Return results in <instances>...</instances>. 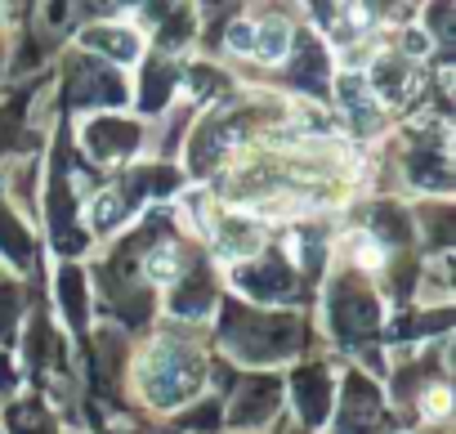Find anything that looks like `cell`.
<instances>
[{
	"label": "cell",
	"instance_id": "obj_1",
	"mask_svg": "<svg viewBox=\"0 0 456 434\" xmlns=\"http://www.w3.org/2000/svg\"><path fill=\"white\" fill-rule=\"evenodd\" d=\"M287 23H265L260 32H256V41H251V54H260V59H282L287 54Z\"/></svg>",
	"mask_w": 456,
	"mask_h": 434
},
{
	"label": "cell",
	"instance_id": "obj_2",
	"mask_svg": "<svg viewBox=\"0 0 456 434\" xmlns=\"http://www.w3.org/2000/svg\"><path fill=\"white\" fill-rule=\"evenodd\" d=\"M143 269H148V278H152V283H170V278H175V269H179V256H175L170 247H157V251L148 256V265H143Z\"/></svg>",
	"mask_w": 456,
	"mask_h": 434
},
{
	"label": "cell",
	"instance_id": "obj_3",
	"mask_svg": "<svg viewBox=\"0 0 456 434\" xmlns=\"http://www.w3.org/2000/svg\"><path fill=\"white\" fill-rule=\"evenodd\" d=\"M112 220H117V197H112V192H103V197L94 201V225H99V229H108Z\"/></svg>",
	"mask_w": 456,
	"mask_h": 434
},
{
	"label": "cell",
	"instance_id": "obj_4",
	"mask_svg": "<svg viewBox=\"0 0 456 434\" xmlns=\"http://www.w3.org/2000/svg\"><path fill=\"white\" fill-rule=\"evenodd\" d=\"M228 41H233V50H251V41H256V28H233V32H228Z\"/></svg>",
	"mask_w": 456,
	"mask_h": 434
}]
</instances>
